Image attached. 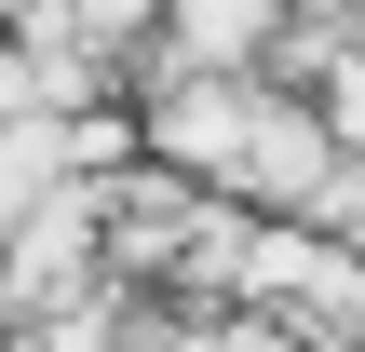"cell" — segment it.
Listing matches in <instances>:
<instances>
[{"label": "cell", "instance_id": "1", "mask_svg": "<svg viewBox=\"0 0 365 352\" xmlns=\"http://www.w3.org/2000/svg\"><path fill=\"white\" fill-rule=\"evenodd\" d=\"M190 352H298L284 326H217V339H190Z\"/></svg>", "mask_w": 365, "mask_h": 352}]
</instances>
